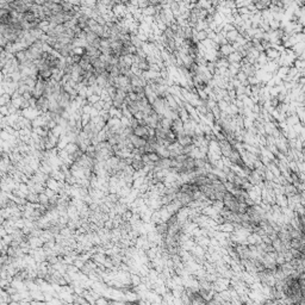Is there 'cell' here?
I'll list each match as a JSON object with an SVG mask.
<instances>
[{
  "mask_svg": "<svg viewBox=\"0 0 305 305\" xmlns=\"http://www.w3.org/2000/svg\"><path fill=\"white\" fill-rule=\"evenodd\" d=\"M131 167H132L136 172H141V171H143V168L145 167V163L143 162L142 158H134L132 163H131Z\"/></svg>",
  "mask_w": 305,
  "mask_h": 305,
  "instance_id": "2",
  "label": "cell"
},
{
  "mask_svg": "<svg viewBox=\"0 0 305 305\" xmlns=\"http://www.w3.org/2000/svg\"><path fill=\"white\" fill-rule=\"evenodd\" d=\"M97 304H106V303H111V300H107L105 298H99L98 300H96Z\"/></svg>",
  "mask_w": 305,
  "mask_h": 305,
  "instance_id": "7",
  "label": "cell"
},
{
  "mask_svg": "<svg viewBox=\"0 0 305 305\" xmlns=\"http://www.w3.org/2000/svg\"><path fill=\"white\" fill-rule=\"evenodd\" d=\"M48 1H49V0H34V3L36 5H39V6H44Z\"/></svg>",
  "mask_w": 305,
  "mask_h": 305,
  "instance_id": "5",
  "label": "cell"
},
{
  "mask_svg": "<svg viewBox=\"0 0 305 305\" xmlns=\"http://www.w3.org/2000/svg\"><path fill=\"white\" fill-rule=\"evenodd\" d=\"M100 99H101V98H100L99 94H92V96L87 97V103H88L90 105H94V104L98 103Z\"/></svg>",
  "mask_w": 305,
  "mask_h": 305,
  "instance_id": "3",
  "label": "cell"
},
{
  "mask_svg": "<svg viewBox=\"0 0 305 305\" xmlns=\"http://www.w3.org/2000/svg\"><path fill=\"white\" fill-rule=\"evenodd\" d=\"M206 36H207V35H206V32H205V31H203V30L198 34V38H199L200 41H204V39L206 38Z\"/></svg>",
  "mask_w": 305,
  "mask_h": 305,
  "instance_id": "6",
  "label": "cell"
},
{
  "mask_svg": "<svg viewBox=\"0 0 305 305\" xmlns=\"http://www.w3.org/2000/svg\"><path fill=\"white\" fill-rule=\"evenodd\" d=\"M220 51H222L224 55H229V54H231L233 49H231L230 45H223V47L220 48Z\"/></svg>",
  "mask_w": 305,
  "mask_h": 305,
  "instance_id": "4",
  "label": "cell"
},
{
  "mask_svg": "<svg viewBox=\"0 0 305 305\" xmlns=\"http://www.w3.org/2000/svg\"><path fill=\"white\" fill-rule=\"evenodd\" d=\"M134 134L139 136V137H142V138H144V139H148L151 136L150 135V128L148 125H145V124H139L137 128H135L134 129Z\"/></svg>",
  "mask_w": 305,
  "mask_h": 305,
  "instance_id": "1",
  "label": "cell"
}]
</instances>
